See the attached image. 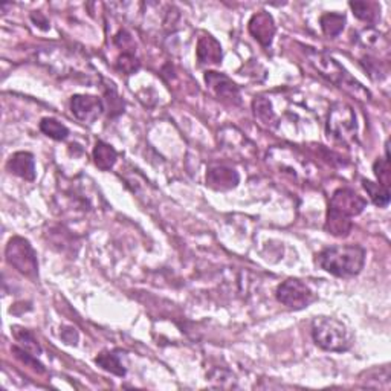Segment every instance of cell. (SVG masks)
Segmentation results:
<instances>
[{"mask_svg":"<svg viewBox=\"0 0 391 391\" xmlns=\"http://www.w3.org/2000/svg\"><path fill=\"white\" fill-rule=\"evenodd\" d=\"M375 174L377 180H379V184L390 188L391 184V171H390V158L386 159H377L375 163Z\"/></svg>","mask_w":391,"mask_h":391,"instance_id":"cb8c5ba5","label":"cell"},{"mask_svg":"<svg viewBox=\"0 0 391 391\" xmlns=\"http://www.w3.org/2000/svg\"><path fill=\"white\" fill-rule=\"evenodd\" d=\"M239 174L233 168L228 167H213L206 173V185L217 191H228L237 187L239 184Z\"/></svg>","mask_w":391,"mask_h":391,"instance_id":"8fae6325","label":"cell"},{"mask_svg":"<svg viewBox=\"0 0 391 391\" xmlns=\"http://www.w3.org/2000/svg\"><path fill=\"white\" fill-rule=\"evenodd\" d=\"M117 64H118V69L123 71L124 73H127V75H130V73L137 72L141 66L138 62V58L130 52H124L123 56L118 58Z\"/></svg>","mask_w":391,"mask_h":391,"instance_id":"d4e9b609","label":"cell"},{"mask_svg":"<svg viewBox=\"0 0 391 391\" xmlns=\"http://www.w3.org/2000/svg\"><path fill=\"white\" fill-rule=\"evenodd\" d=\"M322 32L329 37H336L340 36L344 29V25H346V17L342 14H336V12H327L321 17L320 20Z\"/></svg>","mask_w":391,"mask_h":391,"instance_id":"2e32d148","label":"cell"},{"mask_svg":"<svg viewBox=\"0 0 391 391\" xmlns=\"http://www.w3.org/2000/svg\"><path fill=\"white\" fill-rule=\"evenodd\" d=\"M277 31V26L272 16L266 11H260L257 14H254L249 20V32L252 34V37L257 40L260 45L268 48L272 43V38Z\"/></svg>","mask_w":391,"mask_h":391,"instance_id":"30bf717a","label":"cell"},{"mask_svg":"<svg viewBox=\"0 0 391 391\" xmlns=\"http://www.w3.org/2000/svg\"><path fill=\"white\" fill-rule=\"evenodd\" d=\"M362 184L364 188H366V191L368 193L370 199H372L376 206L383 208L390 204V190L387 187H383L381 184H375V182L367 179H364Z\"/></svg>","mask_w":391,"mask_h":391,"instance_id":"ac0fdd59","label":"cell"},{"mask_svg":"<svg viewBox=\"0 0 391 391\" xmlns=\"http://www.w3.org/2000/svg\"><path fill=\"white\" fill-rule=\"evenodd\" d=\"M72 113L75 118L86 124H92L99 118L104 110V103L97 97L92 95H75L71 101Z\"/></svg>","mask_w":391,"mask_h":391,"instance_id":"ba28073f","label":"cell"},{"mask_svg":"<svg viewBox=\"0 0 391 391\" xmlns=\"http://www.w3.org/2000/svg\"><path fill=\"white\" fill-rule=\"evenodd\" d=\"M327 133L341 143H347L356 133V117L350 106L336 103L332 106L327 118Z\"/></svg>","mask_w":391,"mask_h":391,"instance_id":"5b68a950","label":"cell"},{"mask_svg":"<svg viewBox=\"0 0 391 391\" xmlns=\"http://www.w3.org/2000/svg\"><path fill=\"white\" fill-rule=\"evenodd\" d=\"M316 263L326 272L340 279H348L358 275L364 263H366V251L359 245H341L327 248L318 254Z\"/></svg>","mask_w":391,"mask_h":391,"instance_id":"6da1fadb","label":"cell"},{"mask_svg":"<svg viewBox=\"0 0 391 391\" xmlns=\"http://www.w3.org/2000/svg\"><path fill=\"white\" fill-rule=\"evenodd\" d=\"M40 130H42L46 137H49L56 141H63L67 138V134H69L67 127L63 126L62 123H58V121L54 118L42 119V123H40Z\"/></svg>","mask_w":391,"mask_h":391,"instance_id":"44dd1931","label":"cell"},{"mask_svg":"<svg viewBox=\"0 0 391 391\" xmlns=\"http://www.w3.org/2000/svg\"><path fill=\"white\" fill-rule=\"evenodd\" d=\"M104 97H106V99H104L106 104H107V107H109V117H117V115L124 112L123 99L119 98L118 92H117V89H115V86L112 83L107 86Z\"/></svg>","mask_w":391,"mask_h":391,"instance_id":"7402d4cb","label":"cell"},{"mask_svg":"<svg viewBox=\"0 0 391 391\" xmlns=\"http://www.w3.org/2000/svg\"><path fill=\"white\" fill-rule=\"evenodd\" d=\"M5 257L10 265L31 280L38 275L37 255L31 244L23 237H12L5 249Z\"/></svg>","mask_w":391,"mask_h":391,"instance_id":"277c9868","label":"cell"},{"mask_svg":"<svg viewBox=\"0 0 391 391\" xmlns=\"http://www.w3.org/2000/svg\"><path fill=\"white\" fill-rule=\"evenodd\" d=\"M95 362L98 364L101 368L106 370V372L112 373V375H117V376H121V377L126 375V368L123 367V364H121L119 358L115 353H110V352L99 353L97 356Z\"/></svg>","mask_w":391,"mask_h":391,"instance_id":"ffe728a7","label":"cell"},{"mask_svg":"<svg viewBox=\"0 0 391 391\" xmlns=\"http://www.w3.org/2000/svg\"><path fill=\"white\" fill-rule=\"evenodd\" d=\"M12 335H14L16 341L22 346V348L26 350V352H31L36 356L42 353V347H40V344L37 342L36 338H34V335L29 332V330L14 326L12 327Z\"/></svg>","mask_w":391,"mask_h":391,"instance_id":"d6986e66","label":"cell"},{"mask_svg":"<svg viewBox=\"0 0 391 391\" xmlns=\"http://www.w3.org/2000/svg\"><path fill=\"white\" fill-rule=\"evenodd\" d=\"M117 150L109 144L103 143V141H98L93 148V159H95V164L101 170H110V168L117 163Z\"/></svg>","mask_w":391,"mask_h":391,"instance_id":"9a60e30c","label":"cell"},{"mask_svg":"<svg viewBox=\"0 0 391 391\" xmlns=\"http://www.w3.org/2000/svg\"><path fill=\"white\" fill-rule=\"evenodd\" d=\"M352 219L346 217L336 211L329 210L327 211V219H326V231L329 234L335 235V237H346L348 233L352 231Z\"/></svg>","mask_w":391,"mask_h":391,"instance_id":"5bb4252c","label":"cell"},{"mask_svg":"<svg viewBox=\"0 0 391 391\" xmlns=\"http://www.w3.org/2000/svg\"><path fill=\"white\" fill-rule=\"evenodd\" d=\"M12 352H14L17 358L22 362H25L26 366H31L32 368L38 370L40 373L45 372V368H43L42 364L37 362V359H34V356H36V355H29L25 348H19V347H12Z\"/></svg>","mask_w":391,"mask_h":391,"instance_id":"484cf974","label":"cell"},{"mask_svg":"<svg viewBox=\"0 0 391 391\" xmlns=\"http://www.w3.org/2000/svg\"><path fill=\"white\" fill-rule=\"evenodd\" d=\"M350 8L353 10V14L356 17L367 23H375L381 12L379 6L372 2H352L350 3Z\"/></svg>","mask_w":391,"mask_h":391,"instance_id":"e0dca14e","label":"cell"},{"mask_svg":"<svg viewBox=\"0 0 391 391\" xmlns=\"http://www.w3.org/2000/svg\"><path fill=\"white\" fill-rule=\"evenodd\" d=\"M254 112H255V117H257L263 124L269 126L271 123H274L272 107L266 98L260 97L254 101Z\"/></svg>","mask_w":391,"mask_h":391,"instance_id":"603a6c76","label":"cell"},{"mask_svg":"<svg viewBox=\"0 0 391 391\" xmlns=\"http://www.w3.org/2000/svg\"><path fill=\"white\" fill-rule=\"evenodd\" d=\"M198 62L200 64H219L222 62V46L211 36H204L198 42Z\"/></svg>","mask_w":391,"mask_h":391,"instance_id":"4fadbf2b","label":"cell"},{"mask_svg":"<svg viewBox=\"0 0 391 391\" xmlns=\"http://www.w3.org/2000/svg\"><path fill=\"white\" fill-rule=\"evenodd\" d=\"M277 300L289 309L301 310L312 305L316 300V296L305 283L296 279H291L283 281L279 286Z\"/></svg>","mask_w":391,"mask_h":391,"instance_id":"8992f818","label":"cell"},{"mask_svg":"<svg viewBox=\"0 0 391 391\" xmlns=\"http://www.w3.org/2000/svg\"><path fill=\"white\" fill-rule=\"evenodd\" d=\"M205 82L217 98L229 101L233 104H240V91L237 84L233 83V80H229L224 73L214 71L206 72Z\"/></svg>","mask_w":391,"mask_h":391,"instance_id":"9c48e42d","label":"cell"},{"mask_svg":"<svg viewBox=\"0 0 391 391\" xmlns=\"http://www.w3.org/2000/svg\"><path fill=\"white\" fill-rule=\"evenodd\" d=\"M6 167L12 174L25 180L36 179V161L28 152H17L12 154Z\"/></svg>","mask_w":391,"mask_h":391,"instance_id":"7c38bea8","label":"cell"},{"mask_svg":"<svg viewBox=\"0 0 391 391\" xmlns=\"http://www.w3.org/2000/svg\"><path fill=\"white\" fill-rule=\"evenodd\" d=\"M367 206L366 199H362L358 193H355L350 188H341V190L335 191L332 199H330L329 210L340 213L346 217H355L364 211Z\"/></svg>","mask_w":391,"mask_h":391,"instance_id":"52a82bcc","label":"cell"},{"mask_svg":"<svg viewBox=\"0 0 391 391\" xmlns=\"http://www.w3.org/2000/svg\"><path fill=\"white\" fill-rule=\"evenodd\" d=\"M312 336L318 347L327 352L342 353L353 346V333L336 318L320 316L312 322Z\"/></svg>","mask_w":391,"mask_h":391,"instance_id":"7a4b0ae2","label":"cell"},{"mask_svg":"<svg viewBox=\"0 0 391 391\" xmlns=\"http://www.w3.org/2000/svg\"><path fill=\"white\" fill-rule=\"evenodd\" d=\"M309 60L312 66L318 71L322 77L327 78L330 83L338 84L342 89H346L348 93H352L356 98L359 99H368L370 93L364 89V87L348 75L347 71L342 66L335 62L332 57L326 56L322 52H309Z\"/></svg>","mask_w":391,"mask_h":391,"instance_id":"3957f363","label":"cell"}]
</instances>
